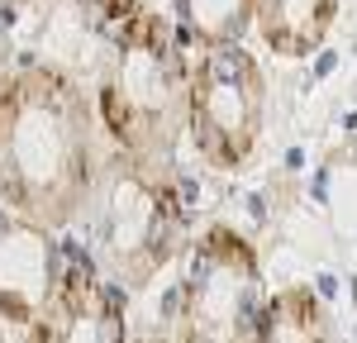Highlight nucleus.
<instances>
[{"mask_svg":"<svg viewBox=\"0 0 357 343\" xmlns=\"http://www.w3.org/2000/svg\"><path fill=\"white\" fill-rule=\"evenodd\" d=\"M105 158L96 96L67 67H15L0 96V205L43 229H67L82 220Z\"/></svg>","mask_w":357,"mask_h":343,"instance_id":"obj_1","label":"nucleus"},{"mask_svg":"<svg viewBox=\"0 0 357 343\" xmlns=\"http://www.w3.org/2000/svg\"><path fill=\"white\" fill-rule=\"evenodd\" d=\"M105 62L96 82V110L110 153L148 172H167L186 139L191 57L176 29L148 0H105Z\"/></svg>","mask_w":357,"mask_h":343,"instance_id":"obj_2","label":"nucleus"},{"mask_svg":"<svg viewBox=\"0 0 357 343\" xmlns=\"http://www.w3.org/2000/svg\"><path fill=\"white\" fill-rule=\"evenodd\" d=\"M82 220L96 262L124 291H143L186 248V205L167 181V172L134 167L119 153L105 158V172L86 200Z\"/></svg>","mask_w":357,"mask_h":343,"instance_id":"obj_3","label":"nucleus"},{"mask_svg":"<svg viewBox=\"0 0 357 343\" xmlns=\"http://www.w3.org/2000/svg\"><path fill=\"white\" fill-rule=\"evenodd\" d=\"M267 67L238 43H205L191 57V105L186 139L200 162L215 172H238L252 162L267 124Z\"/></svg>","mask_w":357,"mask_h":343,"instance_id":"obj_4","label":"nucleus"},{"mask_svg":"<svg viewBox=\"0 0 357 343\" xmlns=\"http://www.w3.org/2000/svg\"><path fill=\"white\" fill-rule=\"evenodd\" d=\"M262 257L243 229L205 224L181 277V343H252L267 310Z\"/></svg>","mask_w":357,"mask_h":343,"instance_id":"obj_5","label":"nucleus"},{"mask_svg":"<svg viewBox=\"0 0 357 343\" xmlns=\"http://www.w3.org/2000/svg\"><path fill=\"white\" fill-rule=\"evenodd\" d=\"M124 286L96 257H77L57 282L48 310L29 329V343H129Z\"/></svg>","mask_w":357,"mask_h":343,"instance_id":"obj_6","label":"nucleus"},{"mask_svg":"<svg viewBox=\"0 0 357 343\" xmlns=\"http://www.w3.org/2000/svg\"><path fill=\"white\" fill-rule=\"evenodd\" d=\"M57 282L62 272L53 253V229L10 215L0 224V319L15 334H29L48 310Z\"/></svg>","mask_w":357,"mask_h":343,"instance_id":"obj_7","label":"nucleus"},{"mask_svg":"<svg viewBox=\"0 0 357 343\" xmlns=\"http://www.w3.org/2000/svg\"><path fill=\"white\" fill-rule=\"evenodd\" d=\"M338 5L343 0H257L252 33L281 62H301L329 43L333 24H338Z\"/></svg>","mask_w":357,"mask_h":343,"instance_id":"obj_8","label":"nucleus"},{"mask_svg":"<svg viewBox=\"0 0 357 343\" xmlns=\"http://www.w3.org/2000/svg\"><path fill=\"white\" fill-rule=\"evenodd\" d=\"M252 343H333V324H329V310H324V296L305 282L281 286L272 300H267Z\"/></svg>","mask_w":357,"mask_h":343,"instance_id":"obj_9","label":"nucleus"},{"mask_svg":"<svg viewBox=\"0 0 357 343\" xmlns=\"http://www.w3.org/2000/svg\"><path fill=\"white\" fill-rule=\"evenodd\" d=\"M257 0H176L181 29L195 38V48L205 43H238L252 29Z\"/></svg>","mask_w":357,"mask_h":343,"instance_id":"obj_10","label":"nucleus"},{"mask_svg":"<svg viewBox=\"0 0 357 343\" xmlns=\"http://www.w3.org/2000/svg\"><path fill=\"white\" fill-rule=\"evenodd\" d=\"M0 5H5V0H0ZM10 77H15V43H10V29L0 20V96H5Z\"/></svg>","mask_w":357,"mask_h":343,"instance_id":"obj_11","label":"nucleus"},{"mask_svg":"<svg viewBox=\"0 0 357 343\" xmlns=\"http://www.w3.org/2000/svg\"><path fill=\"white\" fill-rule=\"evenodd\" d=\"M0 343H10V324L5 319H0Z\"/></svg>","mask_w":357,"mask_h":343,"instance_id":"obj_12","label":"nucleus"},{"mask_svg":"<svg viewBox=\"0 0 357 343\" xmlns=\"http://www.w3.org/2000/svg\"><path fill=\"white\" fill-rule=\"evenodd\" d=\"M5 5H29V0H5Z\"/></svg>","mask_w":357,"mask_h":343,"instance_id":"obj_13","label":"nucleus"},{"mask_svg":"<svg viewBox=\"0 0 357 343\" xmlns=\"http://www.w3.org/2000/svg\"><path fill=\"white\" fill-rule=\"evenodd\" d=\"M138 343H162V339H138Z\"/></svg>","mask_w":357,"mask_h":343,"instance_id":"obj_14","label":"nucleus"}]
</instances>
